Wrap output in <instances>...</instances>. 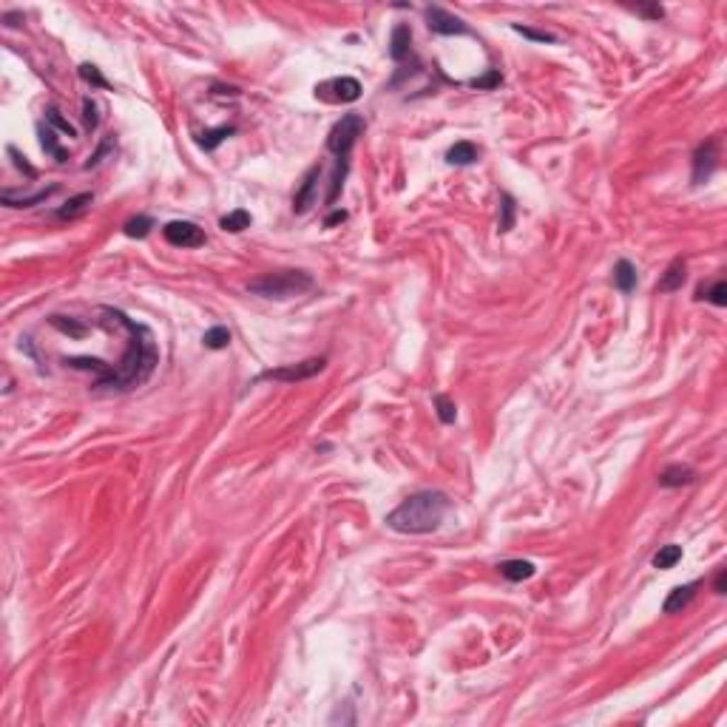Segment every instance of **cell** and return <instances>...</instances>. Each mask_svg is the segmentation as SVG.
Here are the masks:
<instances>
[{"label":"cell","mask_w":727,"mask_h":727,"mask_svg":"<svg viewBox=\"0 0 727 727\" xmlns=\"http://www.w3.org/2000/svg\"><path fill=\"white\" fill-rule=\"evenodd\" d=\"M614 284H617V290H622V293L636 290V267H634L628 259H620V262L614 264Z\"/></svg>","instance_id":"obj_17"},{"label":"cell","mask_w":727,"mask_h":727,"mask_svg":"<svg viewBox=\"0 0 727 727\" xmlns=\"http://www.w3.org/2000/svg\"><path fill=\"white\" fill-rule=\"evenodd\" d=\"M125 330H128V347H125V352H122L117 367H108V373L97 378V387H105V390H134V387L145 384L151 378L153 367H156L159 352H156L151 330L136 324L128 315H125Z\"/></svg>","instance_id":"obj_1"},{"label":"cell","mask_w":727,"mask_h":727,"mask_svg":"<svg viewBox=\"0 0 727 727\" xmlns=\"http://www.w3.org/2000/svg\"><path fill=\"white\" fill-rule=\"evenodd\" d=\"M409 54H412V29L407 23H398L390 37V57L395 63H404V60H409Z\"/></svg>","instance_id":"obj_12"},{"label":"cell","mask_w":727,"mask_h":727,"mask_svg":"<svg viewBox=\"0 0 727 727\" xmlns=\"http://www.w3.org/2000/svg\"><path fill=\"white\" fill-rule=\"evenodd\" d=\"M696 298H707V301L716 304V307H727V284H724V279L713 281L710 287H699V290H696Z\"/></svg>","instance_id":"obj_23"},{"label":"cell","mask_w":727,"mask_h":727,"mask_svg":"<svg viewBox=\"0 0 727 727\" xmlns=\"http://www.w3.org/2000/svg\"><path fill=\"white\" fill-rule=\"evenodd\" d=\"M151 228H153V219H151V216H134V219L125 222L122 233H125L128 239H145V236L151 233Z\"/></svg>","instance_id":"obj_24"},{"label":"cell","mask_w":727,"mask_h":727,"mask_svg":"<svg viewBox=\"0 0 727 727\" xmlns=\"http://www.w3.org/2000/svg\"><path fill=\"white\" fill-rule=\"evenodd\" d=\"M324 367H327V358H324V355H318V358H307V361H298V364H287V367H276V370H267V373H262L259 378H262V381H281V384H296V381H307V378L318 376Z\"/></svg>","instance_id":"obj_5"},{"label":"cell","mask_w":727,"mask_h":727,"mask_svg":"<svg viewBox=\"0 0 727 727\" xmlns=\"http://www.w3.org/2000/svg\"><path fill=\"white\" fill-rule=\"evenodd\" d=\"M511 29H514L517 35L534 40V43H557V35H552V32H540V29H531V26H523V23H514Z\"/></svg>","instance_id":"obj_31"},{"label":"cell","mask_w":727,"mask_h":727,"mask_svg":"<svg viewBox=\"0 0 727 727\" xmlns=\"http://www.w3.org/2000/svg\"><path fill=\"white\" fill-rule=\"evenodd\" d=\"M713 588H716V594H724V588H727V574H724V571L716 574V586H713Z\"/></svg>","instance_id":"obj_39"},{"label":"cell","mask_w":727,"mask_h":727,"mask_svg":"<svg viewBox=\"0 0 727 727\" xmlns=\"http://www.w3.org/2000/svg\"><path fill=\"white\" fill-rule=\"evenodd\" d=\"M57 188H60V185H49V188H43V191H37V194H29V197H15V194L4 191V194H0V202H4L6 208H32V205L46 202L52 194H57Z\"/></svg>","instance_id":"obj_15"},{"label":"cell","mask_w":727,"mask_h":727,"mask_svg":"<svg viewBox=\"0 0 727 727\" xmlns=\"http://www.w3.org/2000/svg\"><path fill=\"white\" fill-rule=\"evenodd\" d=\"M46 122H49V125H54L57 131H63L69 139H74V136H77V128H74L66 117H60V111H57L54 105H49V108H46Z\"/></svg>","instance_id":"obj_28"},{"label":"cell","mask_w":727,"mask_h":727,"mask_svg":"<svg viewBox=\"0 0 727 727\" xmlns=\"http://www.w3.org/2000/svg\"><path fill=\"white\" fill-rule=\"evenodd\" d=\"M49 324H52V327H57L60 332L74 335V338H83V335H86V327H83V324H77L74 318H66V315H49Z\"/></svg>","instance_id":"obj_30"},{"label":"cell","mask_w":727,"mask_h":727,"mask_svg":"<svg viewBox=\"0 0 727 727\" xmlns=\"http://www.w3.org/2000/svg\"><path fill=\"white\" fill-rule=\"evenodd\" d=\"M80 77H83L86 83L97 86V88H111V86H108V80L100 74V69H97V66H91V63H83V66H80Z\"/></svg>","instance_id":"obj_32"},{"label":"cell","mask_w":727,"mask_h":727,"mask_svg":"<svg viewBox=\"0 0 727 727\" xmlns=\"http://www.w3.org/2000/svg\"><path fill=\"white\" fill-rule=\"evenodd\" d=\"M83 120H86V128H88V131H94V128H97V122H100L97 103H94L91 97H86V100H83Z\"/></svg>","instance_id":"obj_34"},{"label":"cell","mask_w":727,"mask_h":727,"mask_svg":"<svg viewBox=\"0 0 727 727\" xmlns=\"http://www.w3.org/2000/svg\"><path fill=\"white\" fill-rule=\"evenodd\" d=\"M514 214H517V205L511 194H500V233H508L514 228Z\"/></svg>","instance_id":"obj_25"},{"label":"cell","mask_w":727,"mask_h":727,"mask_svg":"<svg viewBox=\"0 0 727 727\" xmlns=\"http://www.w3.org/2000/svg\"><path fill=\"white\" fill-rule=\"evenodd\" d=\"M162 236L173 248H202L208 242L205 231L199 225H194V222H168L162 228Z\"/></svg>","instance_id":"obj_6"},{"label":"cell","mask_w":727,"mask_h":727,"mask_svg":"<svg viewBox=\"0 0 727 727\" xmlns=\"http://www.w3.org/2000/svg\"><path fill=\"white\" fill-rule=\"evenodd\" d=\"M477 156H480V151L472 142H455L446 151V162L449 165H472V162H477Z\"/></svg>","instance_id":"obj_20"},{"label":"cell","mask_w":727,"mask_h":727,"mask_svg":"<svg viewBox=\"0 0 727 727\" xmlns=\"http://www.w3.org/2000/svg\"><path fill=\"white\" fill-rule=\"evenodd\" d=\"M685 279H687V264H685L682 256H676V259L665 267L662 279L656 281V293H676V290H682Z\"/></svg>","instance_id":"obj_10"},{"label":"cell","mask_w":727,"mask_h":727,"mask_svg":"<svg viewBox=\"0 0 727 727\" xmlns=\"http://www.w3.org/2000/svg\"><path fill=\"white\" fill-rule=\"evenodd\" d=\"M361 134H364V117H361V114H344V117L330 128V134H327V151L335 156L327 205H335L338 194L344 191V179H347V173H349V153H352V145L358 142Z\"/></svg>","instance_id":"obj_3"},{"label":"cell","mask_w":727,"mask_h":727,"mask_svg":"<svg viewBox=\"0 0 727 727\" xmlns=\"http://www.w3.org/2000/svg\"><path fill=\"white\" fill-rule=\"evenodd\" d=\"M250 222H253V216H250L245 208H236V211H231L228 216L219 219V228H222L225 233H242L245 228H250Z\"/></svg>","instance_id":"obj_22"},{"label":"cell","mask_w":727,"mask_h":727,"mask_svg":"<svg viewBox=\"0 0 727 727\" xmlns=\"http://www.w3.org/2000/svg\"><path fill=\"white\" fill-rule=\"evenodd\" d=\"M313 287V276L304 273V270H281V273H267L262 279H253L248 284V290L253 296H262V298H293V296H301Z\"/></svg>","instance_id":"obj_4"},{"label":"cell","mask_w":727,"mask_h":727,"mask_svg":"<svg viewBox=\"0 0 727 727\" xmlns=\"http://www.w3.org/2000/svg\"><path fill=\"white\" fill-rule=\"evenodd\" d=\"M497 569L508 583H523V580H531L537 574V566L531 560H503Z\"/></svg>","instance_id":"obj_14"},{"label":"cell","mask_w":727,"mask_h":727,"mask_svg":"<svg viewBox=\"0 0 727 727\" xmlns=\"http://www.w3.org/2000/svg\"><path fill=\"white\" fill-rule=\"evenodd\" d=\"M202 341H205L208 349H225V347L231 344V330H228V327H211V330L202 335Z\"/></svg>","instance_id":"obj_26"},{"label":"cell","mask_w":727,"mask_h":727,"mask_svg":"<svg viewBox=\"0 0 727 727\" xmlns=\"http://www.w3.org/2000/svg\"><path fill=\"white\" fill-rule=\"evenodd\" d=\"M424 18H426V26H429L432 35H443V37L469 35V26H466L458 15H452V12L441 9V6H429V9L424 12Z\"/></svg>","instance_id":"obj_7"},{"label":"cell","mask_w":727,"mask_h":727,"mask_svg":"<svg viewBox=\"0 0 727 727\" xmlns=\"http://www.w3.org/2000/svg\"><path fill=\"white\" fill-rule=\"evenodd\" d=\"M432 404H435V409H438L441 424H455V418H458V407H455V401H452L449 395H435V398H432Z\"/></svg>","instance_id":"obj_27"},{"label":"cell","mask_w":727,"mask_h":727,"mask_svg":"<svg viewBox=\"0 0 727 727\" xmlns=\"http://www.w3.org/2000/svg\"><path fill=\"white\" fill-rule=\"evenodd\" d=\"M656 480H659V486H665V489H676V486H690V483L696 480V472H693L690 466L673 463V466L662 469Z\"/></svg>","instance_id":"obj_13"},{"label":"cell","mask_w":727,"mask_h":727,"mask_svg":"<svg viewBox=\"0 0 727 727\" xmlns=\"http://www.w3.org/2000/svg\"><path fill=\"white\" fill-rule=\"evenodd\" d=\"M236 134V125H219V128H214V131H205V134H199L197 136V145L199 148H205V151H216L228 136H233Z\"/></svg>","instance_id":"obj_19"},{"label":"cell","mask_w":727,"mask_h":727,"mask_svg":"<svg viewBox=\"0 0 727 727\" xmlns=\"http://www.w3.org/2000/svg\"><path fill=\"white\" fill-rule=\"evenodd\" d=\"M40 142H43V148H46L57 162H66V159H69V153L57 145V136H54V131H52V128H43V125H40Z\"/></svg>","instance_id":"obj_29"},{"label":"cell","mask_w":727,"mask_h":727,"mask_svg":"<svg viewBox=\"0 0 727 727\" xmlns=\"http://www.w3.org/2000/svg\"><path fill=\"white\" fill-rule=\"evenodd\" d=\"M636 12L645 15V18H651V21H662V18H665V9H662V6H636Z\"/></svg>","instance_id":"obj_37"},{"label":"cell","mask_w":727,"mask_h":727,"mask_svg":"<svg viewBox=\"0 0 727 727\" xmlns=\"http://www.w3.org/2000/svg\"><path fill=\"white\" fill-rule=\"evenodd\" d=\"M324 88H332V91H335V100H341V103H355V100L361 97V91H364L355 77L330 80V83H324Z\"/></svg>","instance_id":"obj_16"},{"label":"cell","mask_w":727,"mask_h":727,"mask_svg":"<svg viewBox=\"0 0 727 727\" xmlns=\"http://www.w3.org/2000/svg\"><path fill=\"white\" fill-rule=\"evenodd\" d=\"M9 156L15 159V165H18L21 170H26V176H29V179H35V176H37V170L26 162V156H21V153H18V148H15V145H9Z\"/></svg>","instance_id":"obj_35"},{"label":"cell","mask_w":727,"mask_h":727,"mask_svg":"<svg viewBox=\"0 0 727 727\" xmlns=\"http://www.w3.org/2000/svg\"><path fill=\"white\" fill-rule=\"evenodd\" d=\"M716 159H719V139H707L693 151V185H702L704 179H710V173L716 170Z\"/></svg>","instance_id":"obj_8"},{"label":"cell","mask_w":727,"mask_h":727,"mask_svg":"<svg viewBox=\"0 0 727 727\" xmlns=\"http://www.w3.org/2000/svg\"><path fill=\"white\" fill-rule=\"evenodd\" d=\"M449 497L438 489H424L409 494L398 508H392L384 523L398 531V534H432L441 528L446 511H449Z\"/></svg>","instance_id":"obj_2"},{"label":"cell","mask_w":727,"mask_h":727,"mask_svg":"<svg viewBox=\"0 0 727 727\" xmlns=\"http://www.w3.org/2000/svg\"><path fill=\"white\" fill-rule=\"evenodd\" d=\"M111 148H114V142H111V139H105V142H103V145L97 148V153H94V156H91V159L86 162V170H88V168H97V165L103 162V156H105V153H108Z\"/></svg>","instance_id":"obj_36"},{"label":"cell","mask_w":727,"mask_h":727,"mask_svg":"<svg viewBox=\"0 0 727 727\" xmlns=\"http://www.w3.org/2000/svg\"><path fill=\"white\" fill-rule=\"evenodd\" d=\"M699 580H693V583H685V586H676V588H670V594L665 597V603H662V611L665 614H679L682 608H687L690 605V600L696 597V591H699Z\"/></svg>","instance_id":"obj_11"},{"label":"cell","mask_w":727,"mask_h":727,"mask_svg":"<svg viewBox=\"0 0 727 727\" xmlns=\"http://www.w3.org/2000/svg\"><path fill=\"white\" fill-rule=\"evenodd\" d=\"M318 176H321V165H313L307 173H304V179H301V188L296 191V197H293V214H307L313 205H315V185H318Z\"/></svg>","instance_id":"obj_9"},{"label":"cell","mask_w":727,"mask_h":727,"mask_svg":"<svg viewBox=\"0 0 727 727\" xmlns=\"http://www.w3.org/2000/svg\"><path fill=\"white\" fill-rule=\"evenodd\" d=\"M500 83H503L500 71H497V69H489V71H486V77H477V80H472L469 86H472V88H497Z\"/></svg>","instance_id":"obj_33"},{"label":"cell","mask_w":727,"mask_h":727,"mask_svg":"<svg viewBox=\"0 0 727 727\" xmlns=\"http://www.w3.org/2000/svg\"><path fill=\"white\" fill-rule=\"evenodd\" d=\"M682 560V545H676V542H668V545H662V549L653 554V569H659V571H668V569H673L676 563Z\"/></svg>","instance_id":"obj_21"},{"label":"cell","mask_w":727,"mask_h":727,"mask_svg":"<svg viewBox=\"0 0 727 727\" xmlns=\"http://www.w3.org/2000/svg\"><path fill=\"white\" fill-rule=\"evenodd\" d=\"M347 219V211H332L327 219H324V228H335V225H341Z\"/></svg>","instance_id":"obj_38"},{"label":"cell","mask_w":727,"mask_h":727,"mask_svg":"<svg viewBox=\"0 0 727 727\" xmlns=\"http://www.w3.org/2000/svg\"><path fill=\"white\" fill-rule=\"evenodd\" d=\"M91 202H94V194H77V197H71V199L57 211V219H63V222L69 219V222H71V219L83 216V214L88 211V205H91Z\"/></svg>","instance_id":"obj_18"}]
</instances>
